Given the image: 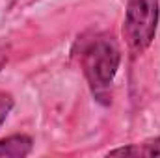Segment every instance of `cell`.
<instances>
[{"label": "cell", "instance_id": "cell-1", "mask_svg": "<svg viewBox=\"0 0 160 158\" xmlns=\"http://www.w3.org/2000/svg\"><path fill=\"white\" fill-rule=\"evenodd\" d=\"M84 77L97 99L106 97L121 63V50L112 36L101 34L86 43L80 54Z\"/></svg>", "mask_w": 160, "mask_h": 158}, {"label": "cell", "instance_id": "cell-2", "mask_svg": "<svg viewBox=\"0 0 160 158\" xmlns=\"http://www.w3.org/2000/svg\"><path fill=\"white\" fill-rule=\"evenodd\" d=\"M158 17V0H128L127 2L123 37L132 56H140L151 47L157 36Z\"/></svg>", "mask_w": 160, "mask_h": 158}, {"label": "cell", "instance_id": "cell-3", "mask_svg": "<svg viewBox=\"0 0 160 158\" xmlns=\"http://www.w3.org/2000/svg\"><path fill=\"white\" fill-rule=\"evenodd\" d=\"M34 140L26 134H13L0 140V158H24L32 153Z\"/></svg>", "mask_w": 160, "mask_h": 158}, {"label": "cell", "instance_id": "cell-4", "mask_svg": "<svg viewBox=\"0 0 160 158\" xmlns=\"http://www.w3.org/2000/svg\"><path fill=\"white\" fill-rule=\"evenodd\" d=\"M106 156H160V136L145 140L142 143H130L106 153Z\"/></svg>", "mask_w": 160, "mask_h": 158}, {"label": "cell", "instance_id": "cell-5", "mask_svg": "<svg viewBox=\"0 0 160 158\" xmlns=\"http://www.w3.org/2000/svg\"><path fill=\"white\" fill-rule=\"evenodd\" d=\"M15 106V101H13V95L8 93V91H0V126L6 123L8 116L11 114Z\"/></svg>", "mask_w": 160, "mask_h": 158}, {"label": "cell", "instance_id": "cell-6", "mask_svg": "<svg viewBox=\"0 0 160 158\" xmlns=\"http://www.w3.org/2000/svg\"><path fill=\"white\" fill-rule=\"evenodd\" d=\"M8 63V52L4 48H0V71L4 69V65Z\"/></svg>", "mask_w": 160, "mask_h": 158}]
</instances>
